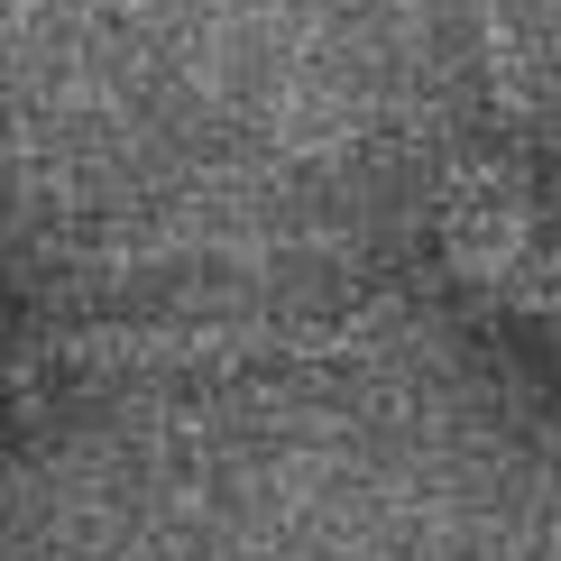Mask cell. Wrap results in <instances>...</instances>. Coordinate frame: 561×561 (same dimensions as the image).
Wrapping results in <instances>:
<instances>
[{
	"instance_id": "obj_1",
	"label": "cell",
	"mask_w": 561,
	"mask_h": 561,
	"mask_svg": "<svg viewBox=\"0 0 561 561\" xmlns=\"http://www.w3.org/2000/svg\"><path fill=\"white\" fill-rule=\"evenodd\" d=\"M405 313L359 322H65L19 341V368H83V378H138V368H249V359H378Z\"/></svg>"
}]
</instances>
